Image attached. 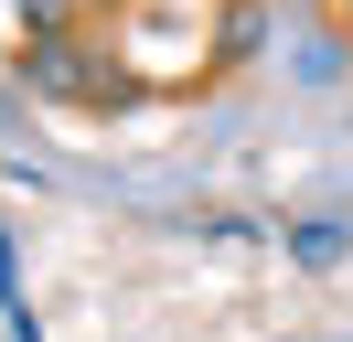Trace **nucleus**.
Here are the masks:
<instances>
[{
  "label": "nucleus",
  "instance_id": "obj_1",
  "mask_svg": "<svg viewBox=\"0 0 353 342\" xmlns=\"http://www.w3.org/2000/svg\"><path fill=\"white\" fill-rule=\"evenodd\" d=\"M22 86H32V97H129V86H118V75H97V64H86V43H75V32H43V43H22Z\"/></svg>",
  "mask_w": 353,
  "mask_h": 342
},
{
  "label": "nucleus",
  "instance_id": "obj_2",
  "mask_svg": "<svg viewBox=\"0 0 353 342\" xmlns=\"http://www.w3.org/2000/svg\"><path fill=\"white\" fill-rule=\"evenodd\" d=\"M343 256H353V225H300L289 235V268H310V278H332Z\"/></svg>",
  "mask_w": 353,
  "mask_h": 342
},
{
  "label": "nucleus",
  "instance_id": "obj_3",
  "mask_svg": "<svg viewBox=\"0 0 353 342\" xmlns=\"http://www.w3.org/2000/svg\"><path fill=\"white\" fill-rule=\"evenodd\" d=\"M0 332H11V342H43V321H32V299H22V268H11V225H0Z\"/></svg>",
  "mask_w": 353,
  "mask_h": 342
},
{
  "label": "nucleus",
  "instance_id": "obj_4",
  "mask_svg": "<svg viewBox=\"0 0 353 342\" xmlns=\"http://www.w3.org/2000/svg\"><path fill=\"white\" fill-rule=\"evenodd\" d=\"M11 21H22L32 43H43V32H75V0H11Z\"/></svg>",
  "mask_w": 353,
  "mask_h": 342
},
{
  "label": "nucleus",
  "instance_id": "obj_5",
  "mask_svg": "<svg viewBox=\"0 0 353 342\" xmlns=\"http://www.w3.org/2000/svg\"><path fill=\"white\" fill-rule=\"evenodd\" d=\"M257 43H268V11H257V0H246V11L225 21V64H246V54H257Z\"/></svg>",
  "mask_w": 353,
  "mask_h": 342
}]
</instances>
